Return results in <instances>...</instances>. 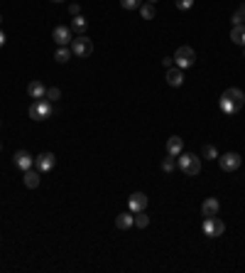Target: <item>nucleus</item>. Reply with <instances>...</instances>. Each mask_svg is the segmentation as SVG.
I'll return each instance as SVG.
<instances>
[{"instance_id": "nucleus-26", "label": "nucleus", "mask_w": 245, "mask_h": 273, "mask_svg": "<svg viewBox=\"0 0 245 273\" xmlns=\"http://www.w3.org/2000/svg\"><path fill=\"white\" fill-rule=\"evenodd\" d=\"M120 5L125 8V10H138L142 5V0H120Z\"/></svg>"}, {"instance_id": "nucleus-28", "label": "nucleus", "mask_w": 245, "mask_h": 273, "mask_svg": "<svg viewBox=\"0 0 245 273\" xmlns=\"http://www.w3.org/2000/svg\"><path fill=\"white\" fill-rule=\"evenodd\" d=\"M174 5H177L179 10H189V8L194 5V0H174Z\"/></svg>"}, {"instance_id": "nucleus-34", "label": "nucleus", "mask_w": 245, "mask_h": 273, "mask_svg": "<svg viewBox=\"0 0 245 273\" xmlns=\"http://www.w3.org/2000/svg\"><path fill=\"white\" fill-rule=\"evenodd\" d=\"M52 3H61V0H52Z\"/></svg>"}, {"instance_id": "nucleus-8", "label": "nucleus", "mask_w": 245, "mask_h": 273, "mask_svg": "<svg viewBox=\"0 0 245 273\" xmlns=\"http://www.w3.org/2000/svg\"><path fill=\"white\" fill-rule=\"evenodd\" d=\"M128 207H130L133 214L145 212V207H147V194H145V192H133L130 200H128Z\"/></svg>"}, {"instance_id": "nucleus-4", "label": "nucleus", "mask_w": 245, "mask_h": 273, "mask_svg": "<svg viewBox=\"0 0 245 273\" xmlns=\"http://www.w3.org/2000/svg\"><path fill=\"white\" fill-rule=\"evenodd\" d=\"M194 62H196V52L191 50V47H179L177 52H174V64L179 67V69H189V67H194Z\"/></svg>"}, {"instance_id": "nucleus-29", "label": "nucleus", "mask_w": 245, "mask_h": 273, "mask_svg": "<svg viewBox=\"0 0 245 273\" xmlns=\"http://www.w3.org/2000/svg\"><path fill=\"white\" fill-rule=\"evenodd\" d=\"M162 64H165L167 69H169V67H174V57H165V59H162Z\"/></svg>"}, {"instance_id": "nucleus-9", "label": "nucleus", "mask_w": 245, "mask_h": 273, "mask_svg": "<svg viewBox=\"0 0 245 273\" xmlns=\"http://www.w3.org/2000/svg\"><path fill=\"white\" fill-rule=\"evenodd\" d=\"M54 163H57L54 153H42V155H37V158H34V165H37L39 172H49L54 168Z\"/></svg>"}, {"instance_id": "nucleus-12", "label": "nucleus", "mask_w": 245, "mask_h": 273, "mask_svg": "<svg viewBox=\"0 0 245 273\" xmlns=\"http://www.w3.org/2000/svg\"><path fill=\"white\" fill-rule=\"evenodd\" d=\"M15 165L25 172V170H30V168L34 165V158H32L27 150H17V153H15Z\"/></svg>"}, {"instance_id": "nucleus-32", "label": "nucleus", "mask_w": 245, "mask_h": 273, "mask_svg": "<svg viewBox=\"0 0 245 273\" xmlns=\"http://www.w3.org/2000/svg\"><path fill=\"white\" fill-rule=\"evenodd\" d=\"M147 3H152V5H154V3H157V0H147Z\"/></svg>"}, {"instance_id": "nucleus-27", "label": "nucleus", "mask_w": 245, "mask_h": 273, "mask_svg": "<svg viewBox=\"0 0 245 273\" xmlns=\"http://www.w3.org/2000/svg\"><path fill=\"white\" fill-rule=\"evenodd\" d=\"M45 99L54 103V101H59V99H61V91H59L57 86H52V89H47V96H45Z\"/></svg>"}, {"instance_id": "nucleus-24", "label": "nucleus", "mask_w": 245, "mask_h": 273, "mask_svg": "<svg viewBox=\"0 0 245 273\" xmlns=\"http://www.w3.org/2000/svg\"><path fill=\"white\" fill-rule=\"evenodd\" d=\"M203 158L206 160H218V150L214 145H203Z\"/></svg>"}, {"instance_id": "nucleus-19", "label": "nucleus", "mask_w": 245, "mask_h": 273, "mask_svg": "<svg viewBox=\"0 0 245 273\" xmlns=\"http://www.w3.org/2000/svg\"><path fill=\"white\" fill-rule=\"evenodd\" d=\"M230 40H233L235 45H243V47H245V27H243V25H233Z\"/></svg>"}, {"instance_id": "nucleus-10", "label": "nucleus", "mask_w": 245, "mask_h": 273, "mask_svg": "<svg viewBox=\"0 0 245 273\" xmlns=\"http://www.w3.org/2000/svg\"><path fill=\"white\" fill-rule=\"evenodd\" d=\"M52 37H54V42H57L59 47H66V45L71 42V27H66V25H57V27H54V32H52Z\"/></svg>"}, {"instance_id": "nucleus-17", "label": "nucleus", "mask_w": 245, "mask_h": 273, "mask_svg": "<svg viewBox=\"0 0 245 273\" xmlns=\"http://www.w3.org/2000/svg\"><path fill=\"white\" fill-rule=\"evenodd\" d=\"M86 27H89V20H86L84 15H74V20H71V32L84 34V32H86Z\"/></svg>"}, {"instance_id": "nucleus-18", "label": "nucleus", "mask_w": 245, "mask_h": 273, "mask_svg": "<svg viewBox=\"0 0 245 273\" xmlns=\"http://www.w3.org/2000/svg\"><path fill=\"white\" fill-rule=\"evenodd\" d=\"M133 224H135V217H133V212H130V214H118V217H115V226H118V229H122V231H125V229H130Z\"/></svg>"}, {"instance_id": "nucleus-30", "label": "nucleus", "mask_w": 245, "mask_h": 273, "mask_svg": "<svg viewBox=\"0 0 245 273\" xmlns=\"http://www.w3.org/2000/svg\"><path fill=\"white\" fill-rule=\"evenodd\" d=\"M78 10H81V8H78L76 3H71V5H69V13H71V15H78Z\"/></svg>"}, {"instance_id": "nucleus-21", "label": "nucleus", "mask_w": 245, "mask_h": 273, "mask_svg": "<svg viewBox=\"0 0 245 273\" xmlns=\"http://www.w3.org/2000/svg\"><path fill=\"white\" fill-rule=\"evenodd\" d=\"M138 10H140L142 20H154V5H152V3H145V5H140Z\"/></svg>"}, {"instance_id": "nucleus-1", "label": "nucleus", "mask_w": 245, "mask_h": 273, "mask_svg": "<svg viewBox=\"0 0 245 273\" xmlns=\"http://www.w3.org/2000/svg\"><path fill=\"white\" fill-rule=\"evenodd\" d=\"M177 168L184 172V175H189V177H194V175H199L201 172V160L196 158L194 153H179L177 155Z\"/></svg>"}, {"instance_id": "nucleus-13", "label": "nucleus", "mask_w": 245, "mask_h": 273, "mask_svg": "<svg viewBox=\"0 0 245 273\" xmlns=\"http://www.w3.org/2000/svg\"><path fill=\"white\" fill-rule=\"evenodd\" d=\"M167 84H169V86H182V84H184V69L169 67V69H167Z\"/></svg>"}, {"instance_id": "nucleus-20", "label": "nucleus", "mask_w": 245, "mask_h": 273, "mask_svg": "<svg viewBox=\"0 0 245 273\" xmlns=\"http://www.w3.org/2000/svg\"><path fill=\"white\" fill-rule=\"evenodd\" d=\"M177 168V160H174V155H167V158H162V170H165L167 175H172Z\"/></svg>"}, {"instance_id": "nucleus-6", "label": "nucleus", "mask_w": 245, "mask_h": 273, "mask_svg": "<svg viewBox=\"0 0 245 273\" xmlns=\"http://www.w3.org/2000/svg\"><path fill=\"white\" fill-rule=\"evenodd\" d=\"M218 163H221V170L223 172H235L243 163V158L238 153H226V155H218Z\"/></svg>"}, {"instance_id": "nucleus-22", "label": "nucleus", "mask_w": 245, "mask_h": 273, "mask_svg": "<svg viewBox=\"0 0 245 273\" xmlns=\"http://www.w3.org/2000/svg\"><path fill=\"white\" fill-rule=\"evenodd\" d=\"M54 59H57V62H61V64H64V62H69V59H71V50H69V47H59V50H57V54H54Z\"/></svg>"}, {"instance_id": "nucleus-2", "label": "nucleus", "mask_w": 245, "mask_h": 273, "mask_svg": "<svg viewBox=\"0 0 245 273\" xmlns=\"http://www.w3.org/2000/svg\"><path fill=\"white\" fill-rule=\"evenodd\" d=\"M52 113H54V108H52V101H47V99H34V103L30 106V119H34V121H45Z\"/></svg>"}, {"instance_id": "nucleus-23", "label": "nucleus", "mask_w": 245, "mask_h": 273, "mask_svg": "<svg viewBox=\"0 0 245 273\" xmlns=\"http://www.w3.org/2000/svg\"><path fill=\"white\" fill-rule=\"evenodd\" d=\"M230 20H233V25H243V22H245V3H240V8L233 13Z\"/></svg>"}, {"instance_id": "nucleus-15", "label": "nucleus", "mask_w": 245, "mask_h": 273, "mask_svg": "<svg viewBox=\"0 0 245 273\" xmlns=\"http://www.w3.org/2000/svg\"><path fill=\"white\" fill-rule=\"evenodd\" d=\"M182 150H184V140H182L179 136H172V138L167 140V155H174V158H177Z\"/></svg>"}, {"instance_id": "nucleus-11", "label": "nucleus", "mask_w": 245, "mask_h": 273, "mask_svg": "<svg viewBox=\"0 0 245 273\" xmlns=\"http://www.w3.org/2000/svg\"><path fill=\"white\" fill-rule=\"evenodd\" d=\"M218 212H221V202L216 197H209V200L201 202V214L203 217H218Z\"/></svg>"}, {"instance_id": "nucleus-16", "label": "nucleus", "mask_w": 245, "mask_h": 273, "mask_svg": "<svg viewBox=\"0 0 245 273\" xmlns=\"http://www.w3.org/2000/svg\"><path fill=\"white\" fill-rule=\"evenodd\" d=\"M22 180H25V187H27V189H37V187H39V170H37V172H34L32 168L25 170V177H22Z\"/></svg>"}, {"instance_id": "nucleus-35", "label": "nucleus", "mask_w": 245, "mask_h": 273, "mask_svg": "<svg viewBox=\"0 0 245 273\" xmlns=\"http://www.w3.org/2000/svg\"><path fill=\"white\" fill-rule=\"evenodd\" d=\"M0 150H3V145H0Z\"/></svg>"}, {"instance_id": "nucleus-31", "label": "nucleus", "mask_w": 245, "mask_h": 273, "mask_svg": "<svg viewBox=\"0 0 245 273\" xmlns=\"http://www.w3.org/2000/svg\"><path fill=\"white\" fill-rule=\"evenodd\" d=\"M5 40H8V37H5V32L0 30V47H5Z\"/></svg>"}, {"instance_id": "nucleus-7", "label": "nucleus", "mask_w": 245, "mask_h": 273, "mask_svg": "<svg viewBox=\"0 0 245 273\" xmlns=\"http://www.w3.org/2000/svg\"><path fill=\"white\" fill-rule=\"evenodd\" d=\"M221 99H223V101H228L230 106H235L238 111H240V106H245V94H243L238 86H230V89H226Z\"/></svg>"}, {"instance_id": "nucleus-33", "label": "nucleus", "mask_w": 245, "mask_h": 273, "mask_svg": "<svg viewBox=\"0 0 245 273\" xmlns=\"http://www.w3.org/2000/svg\"><path fill=\"white\" fill-rule=\"evenodd\" d=\"M0 25H3V15H0Z\"/></svg>"}, {"instance_id": "nucleus-5", "label": "nucleus", "mask_w": 245, "mask_h": 273, "mask_svg": "<svg viewBox=\"0 0 245 273\" xmlns=\"http://www.w3.org/2000/svg\"><path fill=\"white\" fill-rule=\"evenodd\" d=\"M201 229H203V234H206L209 239H216V237H221V234L226 231V224L221 219H216V217H206Z\"/></svg>"}, {"instance_id": "nucleus-14", "label": "nucleus", "mask_w": 245, "mask_h": 273, "mask_svg": "<svg viewBox=\"0 0 245 273\" xmlns=\"http://www.w3.org/2000/svg\"><path fill=\"white\" fill-rule=\"evenodd\" d=\"M27 94H30L32 99H45V96H47V89H45L42 82H30V84H27Z\"/></svg>"}, {"instance_id": "nucleus-3", "label": "nucleus", "mask_w": 245, "mask_h": 273, "mask_svg": "<svg viewBox=\"0 0 245 273\" xmlns=\"http://www.w3.org/2000/svg\"><path fill=\"white\" fill-rule=\"evenodd\" d=\"M71 54H76V57H81V59L91 57V54H93V42L89 40L86 34H78L76 40H71Z\"/></svg>"}, {"instance_id": "nucleus-25", "label": "nucleus", "mask_w": 245, "mask_h": 273, "mask_svg": "<svg viewBox=\"0 0 245 273\" xmlns=\"http://www.w3.org/2000/svg\"><path fill=\"white\" fill-rule=\"evenodd\" d=\"M147 224H150V217H147L145 212H138V214H135V226H138V229H145Z\"/></svg>"}]
</instances>
